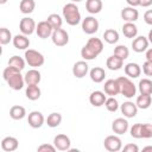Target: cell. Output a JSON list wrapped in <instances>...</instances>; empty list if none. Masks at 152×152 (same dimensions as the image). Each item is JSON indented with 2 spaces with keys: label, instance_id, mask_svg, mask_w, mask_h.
<instances>
[{
  "label": "cell",
  "instance_id": "cell-23",
  "mask_svg": "<svg viewBox=\"0 0 152 152\" xmlns=\"http://www.w3.org/2000/svg\"><path fill=\"white\" fill-rule=\"evenodd\" d=\"M24 78H25V83L27 86H30V84H39V82L42 80V75L36 68H33V69L28 70L25 74Z\"/></svg>",
  "mask_w": 152,
  "mask_h": 152
},
{
  "label": "cell",
  "instance_id": "cell-9",
  "mask_svg": "<svg viewBox=\"0 0 152 152\" xmlns=\"http://www.w3.org/2000/svg\"><path fill=\"white\" fill-rule=\"evenodd\" d=\"M52 32H53V28H52V26L50 25V23L48 20H43V21H39L37 24L36 33L39 38L46 39V38L52 36Z\"/></svg>",
  "mask_w": 152,
  "mask_h": 152
},
{
  "label": "cell",
  "instance_id": "cell-33",
  "mask_svg": "<svg viewBox=\"0 0 152 152\" xmlns=\"http://www.w3.org/2000/svg\"><path fill=\"white\" fill-rule=\"evenodd\" d=\"M36 2L34 0H21L19 4V10L23 14H30L34 11Z\"/></svg>",
  "mask_w": 152,
  "mask_h": 152
},
{
  "label": "cell",
  "instance_id": "cell-15",
  "mask_svg": "<svg viewBox=\"0 0 152 152\" xmlns=\"http://www.w3.org/2000/svg\"><path fill=\"white\" fill-rule=\"evenodd\" d=\"M120 109H121V113L124 114V116L127 118V119L134 118L137 115V113H138V106H137V103H134L132 101L124 102L120 106Z\"/></svg>",
  "mask_w": 152,
  "mask_h": 152
},
{
  "label": "cell",
  "instance_id": "cell-3",
  "mask_svg": "<svg viewBox=\"0 0 152 152\" xmlns=\"http://www.w3.org/2000/svg\"><path fill=\"white\" fill-rule=\"evenodd\" d=\"M120 86V94L125 96L126 99H132L137 94L135 84L132 82V80L127 76H120L116 78Z\"/></svg>",
  "mask_w": 152,
  "mask_h": 152
},
{
  "label": "cell",
  "instance_id": "cell-14",
  "mask_svg": "<svg viewBox=\"0 0 152 152\" xmlns=\"http://www.w3.org/2000/svg\"><path fill=\"white\" fill-rule=\"evenodd\" d=\"M89 71V65L87 61H78L72 66V75L76 78H83Z\"/></svg>",
  "mask_w": 152,
  "mask_h": 152
},
{
  "label": "cell",
  "instance_id": "cell-44",
  "mask_svg": "<svg viewBox=\"0 0 152 152\" xmlns=\"http://www.w3.org/2000/svg\"><path fill=\"white\" fill-rule=\"evenodd\" d=\"M125 152H138L139 151V147L135 145V144H127L124 146L122 148Z\"/></svg>",
  "mask_w": 152,
  "mask_h": 152
},
{
  "label": "cell",
  "instance_id": "cell-20",
  "mask_svg": "<svg viewBox=\"0 0 152 152\" xmlns=\"http://www.w3.org/2000/svg\"><path fill=\"white\" fill-rule=\"evenodd\" d=\"M18 146H19L18 139L14 137H5L1 140V148L5 152H13L18 148Z\"/></svg>",
  "mask_w": 152,
  "mask_h": 152
},
{
  "label": "cell",
  "instance_id": "cell-26",
  "mask_svg": "<svg viewBox=\"0 0 152 152\" xmlns=\"http://www.w3.org/2000/svg\"><path fill=\"white\" fill-rule=\"evenodd\" d=\"M25 95L28 100L31 101H36L42 95V90L40 88L38 87V84H30L26 87V90H25Z\"/></svg>",
  "mask_w": 152,
  "mask_h": 152
},
{
  "label": "cell",
  "instance_id": "cell-27",
  "mask_svg": "<svg viewBox=\"0 0 152 152\" xmlns=\"http://www.w3.org/2000/svg\"><path fill=\"white\" fill-rule=\"evenodd\" d=\"M103 7L102 0H87L86 1V10L90 14H97L101 12Z\"/></svg>",
  "mask_w": 152,
  "mask_h": 152
},
{
  "label": "cell",
  "instance_id": "cell-36",
  "mask_svg": "<svg viewBox=\"0 0 152 152\" xmlns=\"http://www.w3.org/2000/svg\"><path fill=\"white\" fill-rule=\"evenodd\" d=\"M46 20L50 23V25L52 26L53 30H57V28H61V27H62L63 19H62V17H61L59 14H57V13H52V14H50V15L48 17Z\"/></svg>",
  "mask_w": 152,
  "mask_h": 152
},
{
  "label": "cell",
  "instance_id": "cell-19",
  "mask_svg": "<svg viewBox=\"0 0 152 152\" xmlns=\"http://www.w3.org/2000/svg\"><path fill=\"white\" fill-rule=\"evenodd\" d=\"M106 100H107L106 93L104 91H101V90H95L89 96V102L94 107H101V106H103L104 102H106Z\"/></svg>",
  "mask_w": 152,
  "mask_h": 152
},
{
  "label": "cell",
  "instance_id": "cell-21",
  "mask_svg": "<svg viewBox=\"0 0 152 152\" xmlns=\"http://www.w3.org/2000/svg\"><path fill=\"white\" fill-rule=\"evenodd\" d=\"M124 70H125L126 76L129 77V78H138V77L140 76V74H141V68H140V65L137 64V63H133V62L127 63V64L124 66Z\"/></svg>",
  "mask_w": 152,
  "mask_h": 152
},
{
  "label": "cell",
  "instance_id": "cell-37",
  "mask_svg": "<svg viewBox=\"0 0 152 152\" xmlns=\"http://www.w3.org/2000/svg\"><path fill=\"white\" fill-rule=\"evenodd\" d=\"M11 40H13L11 31L8 28H6V27H1L0 28V44L1 45H6Z\"/></svg>",
  "mask_w": 152,
  "mask_h": 152
},
{
  "label": "cell",
  "instance_id": "cell-5",
  "mask_svg": "<svg viewBox=\"0 0 152 152\" xmlns=\"http://www.w3.org/2000/svg\"><path fill=\"white\" fill-rule=\"evenodd\" d=\"M51 39H52V43L56 46L62 48V46H65L69 43V34H68V32L65 30H63L61 27V28L53 30L52 36H51Z\"/></svg>",
  "mask_w": 152,
  "mask_h": 152
},
{
  "label": "cell",
  "instance_id": "cell-8",
  "mask_svg": "<svg viewBox=\"0 0 152 152\" xmlns=\"http://www.w3.org/2000/svg\"><path fill=\"white\" fill-rule=\"evenodd\" d=\"M36 27H37V24L36 21L30 18V17H24L20 23H19V30L23 34H26V36H30L32 34L34 31H36Z\"/></svg>",
  "mask_w": 152,
  "mask_h": 152
},
{
  "label": "cell",
  "instance_id": "cell-32",
  "mask_svg": "<svg viewBox=\"0 0 152 152\" xmlns=\"http://www.w3.org/2000/svg\"><path fill=\"white\" fill-rule=\"evenodd\" d=\"M138 89L140 91V94H147V95H152V81L150 78H142L139 81L138 84Z\"/></svg>",
  "mask_w": 152,
  "mask_h": 152
},
{
  "label": "cell",
  "instance_id": "cell-29",
  "mask_svg": "<svg viewBox=\"0 0 152 152\" xmlns=\"http://www.w3.org/2000/svg\"><path fill=\"white\" fill-rule=\"evenodd\" d=\"M10 116L13 120H21L26 116V110L23 106H12L10 109Z\"/></svg>",
  "mask_w": 152,
  "mask_h": 152
},
{
  "label": "cell",
  "instance_id": "cell-39",
  "mask_svg": "<svg viewBox=\"0 0 152 152\" xmlns=\"http://www.w3.org/2000/svg\"><path fill=\"white\" fill-rule=\"evenodd\" d=\"M104 107L107 108L108 112H116L119 109V102L114 96H109L104 102Z\"/></svg>",
  "mask_w": 152,
  "mask_h": 152
},
{
  "label": "cell",
  "instance_id": "cell-46",
  "mask_svg": "<svg viewBox=\"0 0 152 152\" xmlns=\"http://www.w3.org/2000/svg\"><path fill=\"white\" fill-rule=\"evenodd\" d=\"M126 2L132 6V7H137V6H140V0H126Z\"/></svg>",
  "mask_w": 152,
  "mask_h": 152
},
{
  "label": "cell",
  "instance_id": "cell-7",
  "mask_svg": "<svg viewBox=\"0 0 152 152\" xmlns=\"http://www.w3.org/2000/svg\"><path fill=\"white\" fill-rule=\"evenodd\" d=\"M82 30L87 34L96 33L97 30H99V21H97V19H95V17H93V15L86 17L82 20Z\"/></svg>",
  "mask_w": 152,
  "mask_h": 152
},
{
  "label": "cell",
  "instance_id": "cell-51",
  "mask_svg": "<svg viewBox=\"0 0 152 152\" xmlns=\"http://www.w3.org/2000/svg\"><path fill=\"white\" fill-rule=\"evenodd\" d=\"M7 2V0H0V4L1 5H4V4H6Z\"/></svg>",
  "mask_w": 152,
  "mask_h": 152
},
{
  "label": "cell",
  "instance_id": "cell-18",
  "mask_svg": "<svg viewBox=\"0 0 152 152\" xmlns=\"http://www.w3.org/2000/svg\"><path fill=\"white\" fill-rule=\"evenodd\" d=\"M128 127H129L128 121H127L126 119H124V118H118V119H115V120L113 121V124H112V129H113V132H114L115 134H118V135L125 134V133L128 131Z\"/></svg>",
  "mask_w": 152,
  "mask_h": 152
},
{
  "label": "cell",
  "instance_id": "cell-2",
  "mask_svg": "<svg viewBox=\"0 0 152 152\" xmlns=\"http://www.w3.org/2000/svg\"><path fill=\"white\" fill-rule=\"evenodd\" d=\"M62 13H63V19L70 26H76L77 24H80V21H81V13H80V10H78V7L76 6L75 2L65 4L63 6Z\"/></svg>",
  "mask_w": 152,
  "mask_h": 152
},
{
  "label": "cell",
  "instance_id": "cell-38",
  "mask_svg": "<svg viewBox=\"0 0 152 152\" xmlns=\"http://www.w3.org/2000/svg\"><path fill=\"white\" fill-rule=\"evenodd\" d=\"M114 55H116L118 57H120L121 59H127L129 56V50L126 45H116L114 49Z\"/></svg>",
  "mask_w": 152,
  "mask_h": 152
},
{
  "label": "cell",
  "instance_id": "cell-43",
  "mask_svg": "<svg viewBox=\"0 0 152 152\" xmlns=\"http://www.w3.org/2000/svg\"><path fill=\"white\" fill-rule=\"evenodd\" d=\"M142 72H144L146 76H152V62L146 61V62L142 64Z\"/></svg>",
  "mask_w": 152,
  "mask_h": 152
},
{
  "label": "cell",
  "instance_id": "cell-45",
  "mask_svg": "<svg viewBox=\"0 0 152 152\" xmlns=\"http://www.w3.org/2000/svg\"><path fill=\"white\" fill-rule=\"evenodd\" d=\"M144 21L147 25H152V10H148L144 13Z\"/></svg>",
  "mask_w": 152,
  "mask_h": 152
},
{
  "label": "cell",
  "instance_id": "cell-42",
  "mask_svg": "<svg viewBox=\"0 0 152 152\" xmlns=\"http://www.w3.org/2000/svg\"><path fill=\"white\" fill-rule=\"evenodd\" d=\"M56 150H57L56 146H55V145H50V144H42V145L38 146V148H37L38 152H46V151H49V152H55Z\"/></svg>",
  "mask_w": 152,
  "mask_h": 152
},
{
  "label": "cell",
  "instance_id": "cell-34",
  "mask_svg": "<svg viewBox=\"0 0 152 152\" xmlns=\"http://www.w3.org/2000/svg\"><path fill=\"white\" fill-rule=\"evenodd\" d=\"M25 63H26V61H25L23 57L17 56V55L12 56V57L8 59V65H10V66H13V68H15V69H18L19 71H21V70L25 68Z\"/></svg>",
  "mask_w": 152,
  "mask_h": 152
},
{
  "label": "cell",
  "instance_id": "cell-48",
  "mask_svg": "<svg viewBox=\"0 0 152 152\" xmlns=\"http://www.w3.org/2000/svg\"><path fill=\"white\" fill-rule=\"evenodd\" d=\"M146 61L152 62V48L146 50Z\"/></svg>",
  "mask_w": 152,
  "mask_h": 152
},
{
  "label": "cell",
  "instance_id": "cell-30",
  "mask_svg": "<svg viewBox=\"0 0 152 152\" xmlns=\"http://www.w3.org/2000/svg\"><path fill=\"white\" fill-rule=\"evenodd\" d=\"M103 39L108 44H116L119 40V33L114 28H107L103 32Z\"/></svg>",
  "mask_w": 152,
  "mask_h": 152
},
{
  "label": "cell",
  "instance_id": "cell-22",
  "mask_svg": "<svg viewBox=\"0 0 152 152\" xmlns=\"http://www.w3.org/2000/svg\"><path fill=\"white\" fill-rule=\"evenodd\" d=\"M12 42H13L14 48L18 50H26L30 46V39L27 38L26 34H23V33L14 36Z\"/></svg>",
  "mask_w": 152,
  "mask_h": 152
},
{
  "label": "cell",
  "instance_id": "cell-1",
  "mask_svg": "<svg viewBox=\"0 0 152 152\" xmlns=\"http://www.w3.org/2000/svg\"><path fill=\"white\" fill-rule=\"evenodd\" d=\"M103 50V43L100 38H89L87 44L81 49V57L84 61L95 59Z\"/></svg>",
  "mask_w": 152,
  "mask_h": 152
},
{
  "label": "cell",
  "instance_id": "cell-24",
  "mask_svg": "<svg viewBox=\"0 0 152 152\" xmlns=\"http://www.w3.org/2000/svg\"><path fill=\"white\" fill-rule=\"evenodd\" d=\"M106 65L109 70H113V71H116V70H120L122 66H124V59H121L120 57H118L116 55H112L110 57L107 58V62H106Z\"/></svg>",
  "mask_w": 152,
  "mask_h": 152
},
{
  "label": "cell",
  "instance_id": "cell-10",
  "mask_svg": "<svg viewBox=\"0 0 152 152\" xmlns=\"http://www.w3.org/2000/svg\"><path fill=\"white\" fill-rule=\"evenodd\" d=\"M6 82H7V84H8V87L11 89H13V90H20V89H23V87L25 84V78L20 74V71H17L12 76H10Z\"/></svg>",
  "mask_w": 152,
  "mask_h": 152
},
{
  "label": "cell",
  "instance_id": "cell-40",
  "mask_svg": "<svg viewBox=\"0 0 152 152\" xmlns=\"http://www.w3.org/2000/svg\"><path fill=\"white\" fill-rule=\"evenodd\" d=\"M141 138L142 139L152 138V125L151 124H141Z\"/></svg>",
  "mask_w": 152,
  "mask_h": 152
},
{
  "label": "cell",
  "instance_id": "cell-13",
  "mask_svg": "<svg viewBox=\"0 0 152 152\" xmlns=\"http://www.w3.org/2000/svg\"><path fill=\"white\" fill-rule=\"evenodd\" d=\"M27 122L32 128H40L43 126V124L45 122L44 115L38 112V110H33L28 114L27 116Z\"/></svg>",
  "mask_w": 152,
  "mask_h": 152
},
{
  "label": "cell",
  "instance_id": "cell-50",
  "mask_svg": "<svg viewBox=\"0 0 152 152\" xmlns=\"http://www.w3.org/2000/svg\"><path fill=\"white\" fill-rule=\"evenodd\" d=\"M142 151H152V146H146L142 148Z\"/></svg>",
  "mask_w": 152,
  "mask_h": 152
},
{
  "label": "cell",
  "instance_id": "cell-6",
  "mask_svg": "<svg viewBox=\"0 0 152 152\" xmlns=\"http://www.w3.org/2000/svg\"><path fill=\"white\" fill-rule=\"evenodd\" d=\"M103 146L109 152H118L122 148V141L118 135H108L103 140Z\"/></svg>",
  "mask_w": 152,
  "mask_h": 152
},
{
  "label": "cell",
  "instance_id": "cell-35",
  "mask_svg": "<svg viewBox=\"0 0 152 152\" xmlns=\"http://www.w3.org/2000/svg\"><path fill=\"white\" fill-rule=\"evenodd\" d=\"M61 122H62V115H61V113L53 112V113H51V114L46 118V124H48V126L51 127V128H55V127L59 126Z\"/></svg>",
  "mask_w": 152,
  "mask_h": 152
},
{
  "label": "cell",
  "instance_id": "cell-12",
  "mask_svg": "<svg viewBox=\"0 0 152 152\" xmlns=\"http://www.w3.org/2000/svg\"><path fill=\"white\" fill-rule=\"evenodd\" d=\"M121 18L126 23H135L139 18V12L138 10H135V7L127 6L121 10Z\"/></svg>",
  "mask_w": 152,
  "mask_h": 152
},
{
  "label": "cell",
  "instance_id": "cell-4",
  "mask_svg": "<svg viewBox=\"0 0 152 152\" xmlns=\"http://www.w3.org/2000/svg\"><path fill=\"white\" fill-rule=\"evenodd\" d=\"M24 57H25L26 63L32 68H39L45 63V58H44L43 53H40L39 51L33 50V49H27L25 51Z\"/></svg>",
  "mask_w": 152,
  "mask_h": 152
},
{
  "label": "cell",
  "instance_id": "cell-31",
  "mask_svg": "<svg viewBox=\"0 0 152 152\" xmlns=\"http://www.w3.org/2000/svg\"><path fill=\"white\" fill-rule=\"evenodd\" d=\"M138 108L140 109H147L151 103H152V97L151 95H147V94H140L138 97H137V101H135Z\"/></svg>",
  "mask_w": 152,
  "mask_h": 152
},
{
  "label": "cell",
  "instance_id": "cell-17",
  "mask_svg": "<svg viewBox=\"0 0 152 152\" xmlns=\"http://www.w3.org/2000/svg\"><path fill=\"white\" fill-rule=\"evenodd\" d=\"M103 91L106 93V95H109V96H115V95L120 94V86H119L118 80L116 78L107 80L103 86Z\"/></svg>",
  "mask_w": 152,
  "mask_h": 152
},
{
  "label": "cell",
  "instance_id": "cell-28",
  "mask_svg": "<svg viewBox=\"0 0 152 152\" xmlns=\"http://www.w3.org/2000/svg\"><path fill=\"white\" fill-rule=\"evenodd\" d=\"M122 33L126 38H135L138 34V27L134 23H125L122 25Z\"/></svg>",
  "mask_w": 152,
  "mask_h": 152
},
{
  "label": "cell",
  "instance_id": "cell-41",
  "mask_svg": "<svg viewBox=\"0 0 152 152\" xmlns=\"http://www.w3.org/2000/svg\"><path fill=\"white\" fill-rule=\"evenodd\" d=\"M129 133H131V137L132 138H134V139H141V124L140 122L134 124L131 127Z\"/></svg>",
  "mask_w": 152,
  "mask_h": 152
},
{
  "label": "cell",
  "instance_id": "cell-16",
  "mask_svg": "<svg viewBox=\"0 0 152 152\" xmlns=\"http://www.w3.org/2000/svg\"><path fill=\"white\" fill-rule=\"evenodd\" d=\"M148 44H150V42H148V39L146 37H144V36H137L133 39V42H132V49H133V51L140 53V52H144V51L147 50Z\"/></svg>",
  "mask_w": 152,
  "mask_h": 152
},
{
  "label": "cell",
  "instance_id": "cell-11",
  "mask_svg": "<svg viewBox=\"0 0 152 152\" xmlns=\"http://www.w3.org/2000/svg\"><path fill=\"white\" fill-rule=\"evenodd\" d=\"M53 145L58 151H69L70 150V138L65 134H57L53 138Z\"/></svg>",
  "mask_w": 152,
  "mask_h": 152
},
{
  "label": "cell",
  "instance_id": "cell-49",
  "mask_svg": "<svg viewBox=\"0 0 152 152\" xmlns=\"http://www.w3.org/2000/svg\"><path fill=\"white\" fill-rule=\"evenodd\" d=\"M147 39H148V42L152 44V28L150 30V32H148V36H147Z\"/></svg>",
  "mask_w": 152,
  "mask_h": 152
},
{
  "label": "cell",
  "instance_id": "cell-52",
  "mask_svg": "<svg viewBox=\"0 0 152 152\" xmlns=\"http://www.w3.org/2000/svg\"><path fill=\"white\" fill-rule=\"evenodd\" d=\"M71 2H80V1H82V0H70Z\"/></svg>",
  "mask_w": 152,
  "mask_h": 152
},
{
  "label": "cell",
  "instance_id": "cell-25",
  "mask_svg": "<svg viewBox=\"0 0 152 152\" xmlns=\"http://www.w3.org/2000/svg\"><path fill=\"white\" fill-rule=\"evenodd\" d=\"M89 76L90 80L95 83H101L103 82L104 77H106V71L104 69H102L101 66H94L90 71H89Z\"/></svg>",
  "mask_w": 152,
  "mask_h": 152
},
{
  "label": "cell",
  "instance_id": "cell-47",
  "mask_svg": "<svg viewBox=\"0 0 152 152\" xmlns=\"http://www.w3.org/2000/svg\"><path fill=\"white\" fill-rule=\"evenodd\" d=\"M152 5V0H140V6L142 7H148Z\"/></svg>",
  "mask_w": 152,
  "mask_h": 152
}]
</instances>
